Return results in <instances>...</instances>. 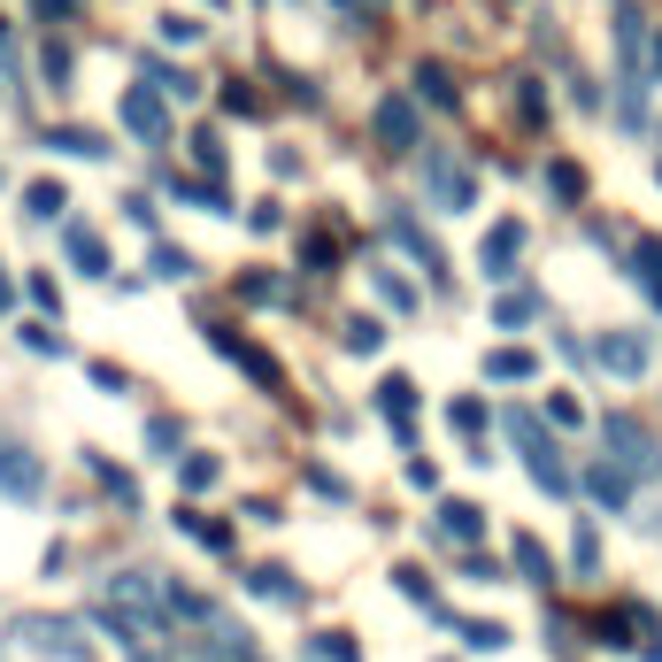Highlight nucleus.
Returning <instances> with one entry per match:
<instances>
[{"instance_id":"obj_1","label":"nucleus","mask_w":662,"mask_h":662,"mask_svg":"<svg viewBox=\"0 0 662 662\" xmlns=\"http://www.w3.org/2000/svg\"><path fill=\"white\" fill-rule=\"evenodd\" d=\"M109 609L131 616L147 639H162V632H170V577H162V570H116L109 577Z\"/></svg>"},{"instance_id":"obj_2","label":"nucleus","mask_w":662,"mask_h":662,"mask_svg":"<svg viewBox=\"0 0 662 662\" xmlns=\"http://www.w3.org/2000/svg\"><path fill=\"white\" fill-rule=\"evenodd\" d=\"M509 440L524 447V462H532V478H539L547 493H570V462H562V447L539 432V417H524V408H517V417H509Z\"/></svg>"},{"instance_id":"obj_3","label":"nucleus","mask_w":662,"mask_h":662,"mask_svg":"<svg viewBox=\"0 0 662 662\" xmlns=\"http://www.w3.org/2000/svg\"><path fill=\"white\" fill-rule=\"evenodd\" d=\"M16 639L31 654H47V662H86V639H77V624H62V616H16Z\"/></svg>"},{"instance_id":"obj_4","label":"nucleus","mask_w":662,"mask_h":662,"mask_svg":"<svg viewBox=\"0 0 662 662\" xmlns=\"http://www.w3.org/2000/svg\"><path fill=\"white\" fill-rule=\"evenodd\" d=\"M424 186H432V201H440V208H470V201H478V178L462 170L447 147H424Z\"/></svg>"},{"instance_id":"obj_5","label":"nucleus","mask_w":662,"mask_h":662,"mask_svg":"<svg viewBox=\"0 0 662 662\" xmlns=\"http://www.w3.org/2000/svg\"><path fill=\"white\" fill-rule=\"evenodd\" d=\"M0 493H9V501H39V493H47L39 455H31V447H16V440H0Z\"/></svg>"},{"instance_id":"obj_6","label":"nucleus","mask_w":662,"mask_h":662,"mask_svg":"<svg viewBox=\"0 0 662 662\" xmlns=\"http://www.w3.org/2000/svg\"><path fill=\"white\" fill-rule=\"evenodd\" d=\"M609 447H616V470H639V478H654V470H662V447H654L632 417H609Z\"/></svg>"},{"instance_id":"obj_7","label":"nucleus","mask_w":662,"mask_h":662,"mask_svg":"<svg viewBox=\"0 0 662 662\" xmlns=\"http://www.w3.org/2000/svg\"><path fill=\"white\" fill-rule=\"evenodd\" d=\"M378 139H385V154H417L424 139H417V109L408 101H378Z\"/></svg>"},{"instance_id":"obj_8","label":"nucleus","mask_w":662,"mask_h":662,"mask_svg":"<svg viewBox=\"0 0 662 662\" xmlns=\"http://www.w3.org/2000/svg\"><path fill=\"white\" fill-rule=\"evenodd\" d=\"M124 131H139V139H162V131H170V116H162V93H154V86H131V93H124Z\"/></svg>"},{"instance_id":"obj_9","label":"nucleus","mask_w":662,"mask_h":662,"mask_svg":"<svg viewBox=\"0 0 662 662\" xmlns=\"http://www.w3.org/2000/svg\"><path fill=\"white\" fill-rule=\"evenodd\" d=\"M216 347H224V355H231L239 370H255V385H263V393H285V378H278V362H270L263 347H246V340H231V331H216Z\"/></svg>"},{"instance_id":"obj_10","label":"nucleus","mask_w":662,"mask_h":662,"mask_svg":"<svg viewBox=\"0 0 662 662\" xmlns=\"http://www.w3.org/2000/svg\"><path fill=\"white\" fill-rule=\"evenodd\" d=\"M478 532H485V509H478V501H440V539L470 547Z\"/></svg>"},{"instance_id":"obj_11","label":"nucleus","mask_w":662,"mask_h":662,"mask_svg":"<svg viewBox=\"0 0 662 662\" xmlns=\"http://www.w3.org/2000/svg\"><path fill=\"white\" fill-rule=\"evenodd\" d=\"M517 246H524V224H493V239H485V278H509V263H517Z\"/></svg>"},{"instance_id":"obj_12","label":"nucleus","mask_w":662,"mask_h":662,"mask_svg":"<svg viewBox=\"0 0 662 662\" xmlns=\"http://www.w3.org/2000/svg\"><path fill=\"white\" fill-rule=\"evenodd\" d=\"M62 239H69V263L86 270V278H109V255H101V231L93 224H69Z\"/></svg>"},{"instance_id":"obj_13","label":"nucleus","mask_w":662,"mask_h":662,"mask_svg":"<svg viewBox=\"0 0 662 662\" xmlns=\"http://www.w3.org/2000/svg\"><path fill=\"white\" fill-rule=\"evenodd\" d=\"M601 362H609L616 378H639V370H647V340H632V331H609V340H601Z\"/></svg>"},{"instance_id":"obj_14","label":"nucleus","mask_w":662,"mask_h":662,"mask_svg":"<svg viewBox=\"0 0 662 662\" xmlns=\"http://www.w3.org/2000/svg\"><path fill=\"white\" fill-rule=\"evenodd\" d=\"M378 408L393 417L400 440H417V424H408V408H417V385H408V378H385V385H378Z\"/></svg>"},{"instance_id":"obj_15","label":"nucleus","mask_w":662,"mask_h":662,"mask_svg":"<svg viewBox=\"0 0 662 662\" xmlns=\"http://www.w3.org/2000/svg\"><path fill=\"white\" fill-rule=\"evenodd\" d=\"M47 147H54V154H77V162H101V154H109V139H101V131H86V124L47 131Z\"/></svg>"},{"instance_id":"obj_16","label":"nucleus","mask_w":662,"mask_h":662,"mask_svg":"<svg viewBox=\"0 0 662 662\" xmlns=\"http://www.w3.org/2000/svg\"><path fill=\"white\" fill-rule=\"evenodd\" d=\"M301 662H362V647L347 632H316V639H301Z\"/></svg>"},{"instance_id":"obj_17","label":"nucleus","mask_w":662,"mask_h":662,"mask_svg":"<svg viewBox=\"0 0 662 662\" xmlns=\"http://www.w3.org/2000/svg\"><path fill=\"white\" fill-rule=\"evenodd\" d=\"M509 555H517V570L532 577V586H555V562H547V547H539L532 532H517V547H509Z\"/></svg>"},{"instance_id":"obj_18","label":"nucleus","mask_w":662,"mask_h":662,"mask_svg":"<svg viewBox=\"0 0 662 662\" xmlns=\"http://www.w3.org/2000/svg\"><path fill=\"white\" fill-rule=\"evenodd\" d=\"M393 239H400V246H408V255H417V263H424V270H432V278H440V270H447V255H440V246H432V239H424V231H417V224H408V216H393Z\"/></svg>"},{"instance_id":"obj_19","label":"nucleus","mask_w":662,"mask_h":662,"mask_svg":"<svg viewBox=\"0 0 662 662\" xmlns=\"http://www.w3.org/2000/svg\"><path fill=\"white\" fill-rule=\"evenodd\" d=\"M586 485L601 493L609 509H624V501H632V485H624V470H616V462H594V470H586Z\"/></svg>"},{"instance_id":"obj_20","label":"nucleus","mask_w":662,"mask_h":662,"mask_svg":"<svg viewBox=\"0 0 662 662\" xmlns=\"http://www.w3.org/2000/svg\"><path fill=\"white\" fill-rule=\"evenodd\" d=\"M170 201H193V208H208V216H231V201H224L216 186H193V178H170Z\"/></svg>"},{"instance_id":"obj_21","label":"nucleus","mask_w":662,"mask_h":662,"mask_svg":"<svg viewBox=\"0 0 662 662\" xmlns=\"http://www.w3.org/2000/svg\"><path fill=\"white\" fill-rule=\"evenodd\" d=\"M24 208H31V216H62V208H69V193H62L54 178H39V186H24Z\"/></svg>"},{"instance_id":"obj_22","label":"nucleus","mask_w":662,"mask_h":662,"mask_svg":"<svg viewBox=\"0 0 662 662\" xmlns=\"http://www.w3.org/2000/svg\"><path fill=\"white\" fill-rule=\"evenodd\" d=\"M255 594H270V601H301V586H293V570H255Z\"/></svg>"},{"instance_id":"obj_23","label":"nucleus","mask_w":662,"mask_h":662,"mask_svg":"<svg viewBox=\"0 0 662 662\" xmlns=\"http://www.w3.org/2000/svg\"><path fill=\"white\" fill-rule=\"evenodd\" d=\"M485 370H493V378H532V355H524V347H493Z\"/></svg>"},{"instance_id":"obj_24","label":"nucleus","mask_w":662,"mask_h":662,"mask_svg":"<svg viewBox=\"0 0 662 662\" xmlns=\"http://www.w3.org/2000/svg\"><path fill=\"white\" fill-rule=\"evenodd\" d=\"M347 347H355V355H378V347H385V323L355 316V323H347Z\"/></svg>"},{"instance_id":"obj_25","label":"nucleus","mask_w":662,"mask_h":662,"mask_svg":"<svg viewBox=\"0 0 662 662\" xmlns=\"http://www.w3.org/2000/svg\"><path fill=\"white\" fill-rule=\"evenodd\" d=\"M154 278H193V255L186 246H154Z\"/></svg>"},{"instance_id":"obj_26","label":"nucleus","mask_w":662,"mask_h":662,"mask_svg":"<svg viewBox=\"0 0 662 662\" xmlns=\"http://www.w3.org/2000/svg\"><path fill=\"white\" fill-rule=\"evenodd\" d=\"M24 293H31V301H39L54 323H62V293H54V278H47V270H31V278H24Z\"/></svg>"},{"instance_id":"obj_27","label":"nucleus","mask_w":662,"mask_h":662,"mask_svg":"<svg viewBox=\"0 0 662 662\" xmlns=\"http://www.w3.org/2000/svg\"><path fill=\"white\" fill-rule=\"evenodd\" d=\"M178 478H186L193 493H208V485H216V455H186V462H178Z\"/></svg>"},{"instance_id":"obj_28","label":"nucleus","mask_w":662,"mask_h":662,"mask_svg":"<svg viewBox=\"0 0 662 662\" xmlns=\"http://www.w3.org/2000/svg\"><path fill=\"white\" fill-rule=\"evenodd\" d=\"M147 447H154L162 462H178V424H170V417H154V424H147Z\"/></svg>"},{"instance_id":"obj_29","label":"nucleus","mask_w":662,"mask_h":662,"mask_svg":"<svg viewBox=\"0 0 662 662\" xmlns=\"http://www.w3.org/2000/svg\"><path fill=\"white\" fill-rule=\"evenodd\" d=\"M24 347H31V355H62V331L39 316V323H24Z\"/></svg>"},{"instance_id":"obj_30","label":"nucleus","mask_w":662,"mask_h":662,"mask_svg":"<svg viewBox=\"0 0 662 662\" xmlns=\"http://www.w3.org/2000/svg\"><path fill=\"white\" fill-rule=\"evenodd\" d=\"M447 417H455V432H462V440H485V408H478V400H455Z\"/></svg>"},{"instance_id":"obj_31","label":"nucleus","mask_w":662,"mask_h":662,"mask_svg":"<svg viewBox=\"0 0 662 662\" xmlns=\"http://www.w3.org/2000/svg\"><path fill=\"white\" fill-rule=\"evenodd\" d=\"M462 639H470L478 654H493V647H509V624H462Z\"/></svg>"},{"instance_id":"obj_32","label":"nucleus","mask_w":662,"mask_h":662,"mask_svg":"<svg viewBox=\"0 0 662 662\" xmlns=\"http://www.w3.org/2000/svg\"><path fill=\"white\" fill-rule=\"evenodd\" d=\"M162 39H178V47H193V39H201V24H193V16H162Z\"/></svg>"},{"instance_id":"obj_33","label":"nucleus","mask_w":662,"mask_h":662,"mask_svg":"<svg viewBox=\"0 0 662 662\" xmlns=\"http://www.w3.org/2000/svg\"><path fill=\"white\" fill-rule=\"evenodd\" d=\"M378 293H385V301H393V308H417V293H408V285H400V278H393V270H378Z\"/></svg>"},{"instance_id":"obj_34","label":"nucleus","mask_w":662,"mask_h":662,"mask_svg":"<svg viewBox=\"0 0 662 662\" xmlns=\"http://www.w3.org/2000/svg\"><path fill=\"white\" fill-rule=\"evenodd\" d=\"M393 577H400V594H408V601H432V586H424V570H417V562L393 570Z\"/></svg>"},{"instance_id":"obj_35","label":"nucleus","mask_w":662,"mask_h":662,"mask_svg":"<svg viewBox=\"0 0 662 662\" xmlns=\"http://www.w3.org/2000/svg\"><path fill=\"white\" fill-rule=\"evenodd\" d=\"M417 86H424L432 101H455V86H447V69H417Z\"/></svg>"},{"instance_id":"obj_36","label":"nucleus","mask_w":662,"mask_h":662,"mask_svg":"<svg viewBox=\"0 0 662 662\" xmlns=\"http://www.w3.org/2000/svg\"><path fill=\"white\" fill-rule=\"evenodd\" d=\"M193 154H201V170H224V147H216V131H201V139H193Z\"/></svg>"},{"instance_id":"obj_37","label":"nucleus","mask_w":662,"mask_h":662,"mask_svg":"<svg viewBox=\"0 0 662 662\" xmlns=\"http://www.w3.org/2000/svg\"><path fill=\"white\" fill-rule=\"evenodd\" d=\"M47 77H54V86H69V47H54V39H47Z\"/></svg>"},{"instance_id":"obj_38","label":"nucleus","mask_w":662,"mask_h":662,"mask_svg":"<svg viewBox=\"0 0 662 662\" xmlns=\"http://www.w3.org/2000/svg\"><path fill=\"white\" fill-rule=\"evenodd\" d=\"M547 186H555L562 201H577V170H570V162H555V170H547Z\"/></svg>"},{"instance_id":"obj_39","label":"nucleus","mask_w":662,"mask_h":662,"mask_svg":"<svg viewBox=\"0 0 662 662\" xmlns=\"http://www.w3.org/2000/svg\"><path fill=\"white\" fill-rule=\"evenodd\" d=\"M654 62H662V39H654Z\"/></svg>"},{"instance_id":"obj_40","label":"nucleus","mask_w":662,"mask_h":662,"mask_svg":"<svg viewBox=\"0 0 662 662\" xmlns=\"http://www.w3.org/2000/svg\"><path fill=\"white\" fill-rule=\"evenodd\" d=\"M340 9H347V0H340Z\"/></svg>"}]
</instances>
